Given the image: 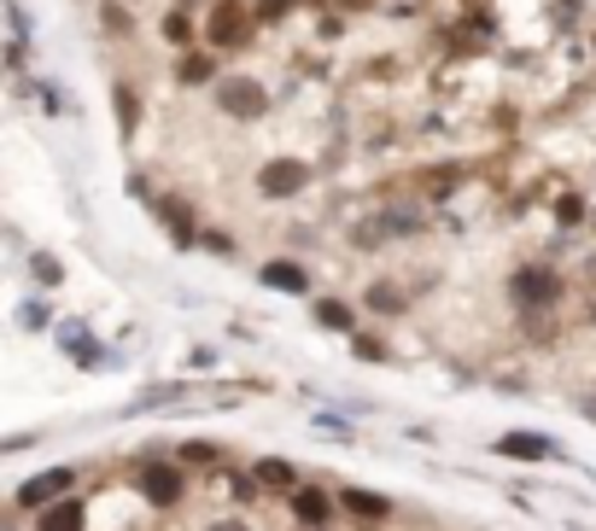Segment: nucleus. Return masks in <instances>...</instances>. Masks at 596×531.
<instances>
[{
  "instance_id": "nucleus-10",
  "label": "nucleus",
  "mask_w": 596,
  "mask_h": 531,
  "mask_svg": "<svg viewBox=\"0 0 596 531\" xmlns=\"http://www.w3.org/2000/svg\"><path fill=\"white\" fill-rule=\"evenodd\" d=\"M264 286H276V293H311V275H304L299 263H264V275H258Z\"/></svg>"
},
{
  "instance_id": "nucleus-9",
  "label": "nucleus",
  "mask_w": 596,
  "mask_h": 531,
  "mask_svg": "<svg viewBox=\"0 0 596 531\" xmlns=\"http://www.w3.org/2000/svg\"><path fill=\"white\" fill-rule=\"evenodd\" d=\"M65 485H71V468H54V473L30 479V485H19V508H42V503H54Z\"/></svg>"
},
{
  "instance_id": "nucleus-18",
  "label": "nucleus",
  "mask_w": 596,
  "mask_h": 531,
  "mask_svg": "<svg viewBox=\"0 0 596 531\" xmlns=\"http://www.w3.org/2000/svg\"><path fill=\"white\" fill-rule=\"evenodd\" d=\"M30 269H36V281H42V286H59V281H65V269L54 263V257H30Z\"/></svg>"
},
{
  "instance_id": "nucleus-17",
  "label": "nucleus",
  "mask_w": 596,
  "mask_h": 531,
  "mask_svg": "<svg viewBox=\"0 0 596 531\" xmlns=\"http://www.w3.org/2000/svg\"><path fill=\"white\" fill-rule=\"evenodd\" d=\"M182 461H223V444L194 438V444H182Z\"/></svg>"
},
{
  "instance_id": "nucleus-2",
  "label": "nucleus",
  "mask_w": 596,
  "mask_h": 531,
  "mask_svg": "<svg viewBox=\"0 0 596 531\" xmlns=\"http://www.w3.org/2000/svg\"><path fill=\"white\" fill-rule=\"evenodd\" d=\"M217 111L234 117V123H258L269 111V88L258 76H223L217 82Z\"/></svg>"
},
{
  "instance_id": "nucleus-20",
  "label": "nucleus",
  "mask_w": 596,
  "mask_h": 531,
  "mask_svg": "<svg viewBox=\"0 0 596 531\" xmlns=\"http://www.w3.org/2000/svg\"><path fill=\"white\" fill-rule=\"evenodd\" d=\"M164 36L170 42H187V19H182V12H170V19H164Z\"/></svg>"
},
{
  "instance_id": "nucleus-15",
  "label": "nucleus",
  "mask_w": 596,
  "mask_h": 531,
  "mask_svg": "<svg viewBox=\"0 0 596 531\" xmlns=\"http://www.w3.org/2000/svg\"><path fill=\"white\" fill-rule=\"evenodd\" d=\"M316 321H322V328H334V333H351V310H346V304H334V298L316 304Z\"/></svg>"
},
{
  "instance_id": "nucleus-21",
  "label": "nucleus",
  "mask_w": 596,
  "mask_h": 531,
  "mask_svg": "<svg viewBox=\"0 0 596 531\" xmlns=\"http://www.w3.org/2000/svg\"><path fill=\"white\" fill-rule=\"evenodd\" d=\"M556 216H561V222H579V216H585V204H579V199H561Z\"/></svg>"
},
{
  "instance_id": "nucleus-14",
  "label": "nucleus",
  "mask_w": 596,
  "mask_h": 531,
  "mask_svg": "<svg viewBox=\"0 0 596 531\" xmlns=\"http://www.w3.org/2000/svg\"><path fill=\"white\" fill-rule=\"evenodd\" d=\"M258 485L293 491V461H287V456H264V461H258Z\"/></svg>"
},
{
  "instance_id": "nucleus-19",
  "label": "nucleus",
  "mask_w": 596,
  "mask_h": 531,
  "mask_svg": "<svg viewBox=\"0 0 596 531\" xmlns=\"http://www.w3.org/2000/svg\"><path fill=\"white\" fill-rule=\"evenodd\" d=\"M287 12H293V0H258V24H276Z\"/></svg>"
},
{
  "instance_id": "nucleus-7",
  "label": "nucleus",
  "mask_w": 596,
  "mask_h": 531,
  "mask_svg": "<svg viewBox=\"0 0 596 531\" xmlns=\"http://www.w3.org/2000/svg\"><path fill=\"white\" fill-rule=\"evenodd\" d=\"M339 508H346L357 526H381V520H392V503H386L381 491H357V485H351V491H339Z\"/></svg>"
},
{
  "instance_id": "nucleus-5",
  "label": "nucleus",
  "mask_w": 596,
  "mask_h": 531,
  "mask_svg": "<svg viewBox=\"0 0 596 531\" xmlns=\"http://www.w3.org/2000/svg\"><path fill=\"white\" fill-rule=\"evenodd\" d=\"M182 491H187V473L164 468V461H152V468H141V496H147L152 508H176V503H182Z\"/></svg>"
},
{
  "instance_id": "nucleus-3",
  "label": "nucleus",
  "mask_w": 596,
  "mask_h": 531,
  "mask_svg": "<svg viewBox=\"0 0 596 531\" xmlns=\"http://www.w3.org/2000/svg\"><path fill=\"white\" fill-rule=\"evenodd\" d=\"M252 30H258V12H246L241 0H217L211 7V47H246Z\"/></svg>"
},
{
  "instance_id": "nucleus-22",
  "label": "nucleus",
  "mask_w": 596,
  "mask_h": 531,
  "mask_svg": "<svg viewBox=\"0 0 596 531\" xmlns=\"http://www.w3.org/2000/svg\"><path fill=\"white\" fill-rule=\"evenodd\" d=\"M316 426H322V433H339V438H351V426H346V421H339V415H322Z\"/></svg>"
},
{
  "instance_id": "nucleus-16",
  "label": "nucleus",
  "mask_w": 596,
  "mask_h": 531,
  "mask_svg": "<svg viewBox=\"0 0 596 531\" xmlns=\"http://www.w3.org/2000/svg\"><path fill=\"white\" fill-rule=\"evenodd\" d=\"M112 99H117V129H124V134H135V88H129V82H117V88H112Z\"/></svg>"
},
{
  "instance_id": "nucleus-8",
  "label": "nucleus",
  "mask_w": 596,
  "mask_h": 531,
  "mask_svg": "<svg viewBox=\"0 0 596 531\" xmlns=\"http://www.w3.org/2000/svg\"><path fill=\"white\" fill-rule=\"evenodd\" d=\"M498 456H515V461H556L561 450L550 438H538V433H503L498 438Z\"/></svg>"
},
{
  "instance_id": "nucleus-11",
  "label": "nucleus",
  "mask_w": 596,
  "mask_h": 531,
  "mask_svg": "<svg viewBox=\"0 0 596 531\" xmlns=\"http://www.w3.org/2000/svg\"><path fill=\"white\" fill-rule=\"evenodd\" d=\"M363 304H369L374 316H404V310H410V298L398 293V281H374L369 293H363Z\"/></svg>"
},
{
  "instance_id": "nucleus-4",
  "label": "nucleus",
  "mask_w": 596,
  "mask_h": 531,
  "mask_svg": "<svg viewBox=\"0 0 596 531\" xmlns=\"http://www.w3.org/2000/svg\"><path fill=\"white\" fill-rule=\"evenodd\" d=\"M304 187H311V164H299V158H269L258 169V193L264 199H299Z\"/></svg>"
},
{
  "instance_id": "nucleus-6",
  "label": "nucleus",
  "mask_w": 596,
  "mask_h": 531,
  "mask_svg": "<svg viewBox=\"0 0 596 531\" xmlns=\"http://www.w3.org/2000/svg\"><path fill=\"white\" fill-rule=\"evenodd\" d=\"M334 508H339V503H334L328 491H316V485H299V491H293V520H299L304 531H328V526H334Z\"/></svg>"
},
{
  "instance_id": "nucleus-12",
  "label": "nucleus",
  "mask_w": 596,
  "mask_h": 531,
  "mask_svg": "<svg viewBox=\"0 0 596 531\" xmlns=\"http://www.w3.org/2000/svg\"><path fill=\"white\" fill-rule=\"evenodd\" d=\"M36 531H82V503H47Z\"/></svg>"
},
{
  "instance_id": "nucleus-13",
  "label": "nucleus",
  "mask_w": 596,
  "mask_h": 531,
  "mask_svg": "<svg viewBox=\"0 0 596 531\" xmlns=\"http://www.w3.org/2000/svg\"><path fill=\"white\" fill-rule=\"evenodd\" d=\"M176 82H187V88H199V82H217V59H211V54H182V59H176Z\"/></svg>"
},
{
  "instance_id": "nucleus-1",
  "label": "nucleus",
  "mask_w": 596,
  "mask_h": 531,
  "mask_svg": "<svg viewBox=\"0 0 596 531\" xmlns=\"http://www.w3.org/2000/svg\"><path fill=\"white\" fill-rule=\"evenodd\" d=\"M509 298H515V310H550V304H561V275L550 263H521L515 275H509Z\"/></svg>"
},
{
  "instance_id": "nucleus-23",
  "label": "nucleus",
  "mask_w": 596,
  "mask_h": 531,
  "mask_svg": "<svg viewBox=\"0 0 596 531\" xmlns=\"http://www.w3.org/2000/svg\"><path fill=\"white\" fill-rule=\"evenodd\" d=\"M206 531H246V520H211Z\"/></svg>"
}]
</instances>
